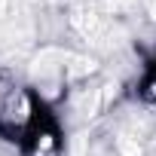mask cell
<instances>
[{
    "instance_id": "6da1fadb",
    "label": "cell",
    "mask_w": 156,
    "mask_h": 156,
    "mask_svg": "<svg viewBox=\"0 0 156 156\" xmlns=\"http://www.w3.org/2000/svg\"><path fill=\"white\" fill-rule=\"evenodd\" d=\"M37 116H40V107H37L34 89H28V86L3 89V95H0V135L3 138L25 144Z\"/></svg>"
},
{
    "instance_id": "3957f363",
    "label": "cell",
    "mask_w": 156,
    "mask_h": 156,
    "mask_svg": "<svg viewBox=\"0 0 156 156\" xmlns=\"http://www.w3.org/2000/svg\"><path fill=\"white\" fill-rule=\"evenodd\" d=\"M141 95H144V101H147L150 107H156V73H150L147 80H144V86H141Z\"/></svg>"
},
{
    "instance_id": "277c9868",
    "label": "cell",
    "mask_w": 156,
    "mask_h": 156,
    "mask_svg": "<svg viewBox=\"0 0 156 156\" xmlns=\"http://www.w3.org/2000/svg\"><path fill=\"white\" fill-rule=\"evenodd\" d=\"M9 16V0H0V19Z\"/></svg>"
},
{
    "instance_id": "7a4b0ae2",
    "label": "cell",
    "mask_w": 156,
    "mask_h": 156,
    "mask_svg": "<svg viewBox=\"0 0 156 156\" xmlns=\"http://www.w3.org/2000/svg\"><path fill=\"white\" fill-rule=\"evenodd\" d=\"M22 147H25V156H61V138H58L55 122L46 116H37Z\"/></svg>"
}]
</instances>
